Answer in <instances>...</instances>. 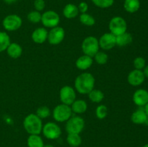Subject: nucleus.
Listing matches in <instances>:
<instances>
[{"label": "nucleus", "mask_w": 148, "mask_h": 147, "mask_svg": "<svg viewBox=\"0 0 148 147\" xmlns=\"http://www.w3.org/2000/svg\"><path fill=\"white\" fill-rule=\"evenodd\" d=\"M99 46L103 50H110L112 49L116 44V36L112 33H105L100 37Z\"/></svg>", "instance_id": "obj_12"}, {"label": "nucleus", "mask_w": 148, "mask_h": 147, "mask_svg": "<svg viewBox=\"0 0 148 147\" xmlns=\"http://www.w3.org/2000/svg\"><path fill=\"white\" fill-rule=\"evenodd\" d=\"M94 59H95V61H96L98 64L103 65L106 64V63H107V61H108V55L106 53H104V52L98 51V53L95 55Z\"/></svg>", "instance_id": "obj_28"}, {"label": "nucleus", "mask_w": 148, "mask_h": 147, "mask_svg": "<svg viewBox=\"0 0 148 147\" xmlns=\"http://www.w3.org/2000/svg\"><path fill=\"white\" fill-rule=\"evenodd\" d=\"M41 22L43 25L46 27H56L60 22L59 15L54 11L49 10L41 14Z\"/></svg>", "instance_id": "obj_8"}, {"label": "nucleus", "mask_w": 148, "mask_h": 147, "mask_svg": "<svg viewBox=\"0 0 148 147\" xmlns=\"http://www.w3.org/2000/svg\"><path fill=\"white\" fill-rule=\"evenodd\" d=\"M23 24V21L20 16L17 14L7 15L3 20L2 25L7 31H14L20 28Z\"/></svg>", "instance_id": "obj_7"}, {"label": "nucleus", "mask_w": 148, "mask_h": 147, "mask_svg": "<svg viewBox=\"0 0 148 147\" xmlns=\"http://www.w3.org/2000/svg\"><path fill=\"white\" fill-rule=\"evenodd\" d=\"M92 63L93 61L92 58L87 55H84L76 61V66L80 70H86L92 66Z\"/></svg>", "instance_id": "obj_17"}, {"label": "nucleus", "mask_w": 148, "mask_h": 147, "mask_svg": "<svg viewBox=\"0 0 148 147\" xmlns=\"http://www.w3.org/2000/svg\"><path fill=\"white\" fill-rule=\"evenodd\" d=\"M99 43L98 39L93 36H88L84 39L82 43V49L85 55L94 57L95 55L99 51Z\"/></svg>", "instance_id": "obj_3"}, {"label": "nucleus", "mask_w": 148, "mask_h": 147, "mask_svg": "<svg viewBox=\"0 0 148 147\" xmlns=\"http://www.w3.org/2000/svg\"><path fill=\"white\" fill-rule=\"evenodd\" d=\"M43 147H54L53 145H50V144H47V145H45Z\"/></svg>", "instance_id": "obj_39"}, {"label": "nucleus", "mask_w": 148, "mask_h": 147, "mask_svg": "<svg viewBox=\"0 0 148 147\" xmlns=\"http://www.w3.org/2000/svg\"><path fill=\"white\" fill-rule=\"evenodd\" d=\"M85 127V120L79 116L71 117L66 124V131L68 133L79 134Z\"/></svg>", "instance_id": "obj_6"}, {"label": "nucleus", "mask_w": 148, "mask_h": 147, "mask_svg": "<svg viewBox=\"0 0 148 147\" xmlns=\"http://www.w3.org/2000/svg\"><path fill=\"white\" fill-rule=\"evenodd\" d=\"M93 4L100 8H108L114 4V0H92Z\"/></svg>", "instance_id": "obj_29"}, {"label": "nucleus", "mask_w": 148, "mask_h": 147, "mask_svg": "<svg viewBox=\"0 0 148 147\" xmlns=\"http://www.w3.org/2000/svg\"><path fill=\"white\" fill-rule=\"evenodd\" d=\"M27 20L32 23H38L41 20V14L40 12L32 11L27 16Z\"/></svg>", "instance_id": "obj_31"}, {"label": "nucleus", "mask_w": 148, "mask_h": 147, "mask_svg": "<svg viewBox=\"0 0 148 147\" xmlns=\"http://www.w3.org/2000/svg\"><path fill=\"white\" fill-rule=\"evenodd\" d=\"M48 31L44 27H39L36 29L32 33V39L36 43L41 44L43 43L48 38Z\"/></svg>", "instance_id": "obj_16"}, {"label": "nucleus", "mask_w": 148, "mask_h": 147, "mask_svg": "<svg viewBox=\"0 0 148 147\" xmlns=\"http://www.w3.org/2000/svg\"><path fill=\"white\" fill-rule=\"evenodd\" d=\"M134 66L135 69L142 70L146 66L145 59L143 57H137L134 60Z\"/></svg>", "instance_id": "obj_33"}, {"label": "nucleus", "mask_w": 148, "mask_h": 147, "mask_svg": "<svg viewBox=\"0 0 148 147\" xmlns=\"http://www.w3.org/2000/svg\"><path fill=\"white\" fill-rule=\"evenodd\" d=\"M23 126L30 135H39L42 131L43 123L41 119L36 114H30L24 119Z\"/></svg>", "instance_id": "obj_2"}, {"label": "nucleus", "mask_w": 148, "mask_h": 147, "mask_svg": "<svg viewBox=\"0 0 148 147\" xmlns=\"http://www.w3.org/2000/svg\"><path fill=\"white\" fill-rule=\"evenodd\" d=\"M78 10L79 12H80L81 13H86V12L88 10V5L86 2L85 1H82V2L79 3V6H78Z\"/></svg>", "instance_id": "obj_35"}, {"label": "nucleus", "mask_w": 148, "mask_h": 147, "mask_svg": "<svg viewBox=\"0 0 148 147\" xmlns=\"http://www.w3.org/2000/svg\"><path fill=\"white\" fill-rule=\"evenodd\" d=\"M89 99L92 102H101L103 99L104 95L99 89H92L89 94H88Z\"/></svg>", "instance_id": "obj_26"}, {"label": "nucleus", "mask_w": 148, "mask_h": 147, "mask_svg": "<svg viewBox=\"0 0 148 147\" xmlns=\"http://www.w3.org/2000/svg\"><path fill=\"white\" fill-rule=\"evenodd\" d=\"M145 76L144 73L142 70H138V69H134L128 75L127 80H128L129 84L133 86H137L141 85L144 82Z\"/></svg>", "instance_id": "obj_13"}, {"label": "nucleus", "mask_w": 148, "mask_h": 147, "mask_svg": "<svg viewBox=\"0 0 148 147\" xmlns=\"http://www.w3.org/2000/svg\"><path fill=\"white\" fill-rule=\"evenodd\" d=\"M64 30L62 27L56 26L51 28V30L49 31L47 40H49V43L50 44L55 46V45H58L62 43V40L64 38Z\"/></svg>", "instance_id": "obj_10"}, {"label": "nucleus", "mask_w": 148, "mask_h": 147, "mask_svg": "<svg viewBox=\"0 0 148 147\" xmlns=\"http://www.w3.org/2000/svg\"><path fill=\"white\" fill-rule=\"evenodd\" d=\"M95 113H96L97 118H99V119H103V118H105L107 116V114H108V108L104 105H99L97 108Z\"/></svg>", "instance_id": "obj_32"}, {"label": "nucleus", "mask_w": 148, "mask_h": 147, "mask_svg": "<svg viewBox=\"0 0 148 147\" xmlns=\"http://www.w3.org/2000/svg\"><path fill=\"white\" fill-rule=\"evenodd\" d=\"M95 78L90 73H82L76 78L75 86L79 93L85 95L89 94L93 89Z\"/></svg>", "instance_id": "obj_1"}, {"label": "nucleus", "mask_w": 148, "mask_h": 147, "mask_svg": "<svg viewBox=\"0 0 148 147\" xmlns=\"http://www.w3.org/2000/svg\"><path fill=\"white\" fill-rule=\"evenodd\" d=\"M127 29V22L123 17L117 16V17H113L110 21L109 30L111 33H112L115 36H118L126 33Z\"/></svg>", "instance_id": "obj_5"}, {"label": "nucleus", "mask_w": 148, "mask_h": 147, "mask_svg": "<svg viewBox=\"0 0 148 147\" xmlns=\"http://www.w3.org/2000/svg\"><path fill=\"white\" fill-rule=\"evenodd\" d=\"M66 141L69 146L72 147H77L82 143V139L79 134L77 133H68Z\"/></svg>", "instance_id": "obj_25"}, {"label": "nucleus", "mask_w": 148, "mask_h": 147, "mask_svg": "<svg viewBox=\"0 0 148 147\" xmlns=\"http://www.w3.org/2000/svg\"><path fill=\"white\" fill-rule=\"evenodd\" d=\"M51 111L48 107L46 106H41L40 108H38L36 110V115L40 118V119H43V118H46L50 115Z\"/></svg>", "instance_id": "obj_30"}, {"label": "nucleus", "mask_w": 148, "mask_h": 147, "mask_svg": "<svg viewBox=\"0 0 148 147\" xmlns=\"http://www.w3.org/2000/svg\"><path fill=\"white\" fill-rule=\"evenodd\" d=\"M133 102L138 107H145L148 102V92L146 89H137L133 95Z\"/></svg>", "instance_id": "obj_14"}, {"label": "nucleus", "mask_w": 148, "mask_h": 147, "mask_svg": "<svg viewBox=\"0 0 148 147\" xmlns=\"http://www.w3.org/2000/svg\"><path fill=\"white\" fill-rule=\"evenodd\" d=\"M124 10L130 13H134L140 7V0H125L124 3Z\"/></svg>", "instance_id": "obj_22"}, {"label": "nucleus", "mask_w": 148, "mask_h": 147, "mask_svg": "<svg viewBox=\"0 0 148 147\" xmlns=\"http://www.w3.org/2000/svg\"><path fill=\"white\" fill-rule=\"evenodd\" d=\"M59 97L62 103L71 105L75 101L76 94L72 86H64L61 89Z\"/></svg>", "instance_id": "obj_11"}, {"label": "nucleus", "mask_w": 148, "mask_h": 147, "mask_svg": "<svg viewBox=\"0 0 148 147\" xmlns=\"http://www.w3.org/2000/svg\"><path fill=\"white\" fill-rule=\"evenodd\" d=\"M28 147H43V139L38 135H30L27 138Z\"/></svg>", "instance_id": "obj_23"}, {"label": "nucleus", "mask_w": 148, "mask_h": 147, "mask_svg": "<svg viewBox=\"0 0 148 147\" xmlns=\"http://www.w3.org/2000/svg\"><path fill=\"white\" fill-rule=\"evenodd\" d=\"M79 21L87 26H92L95 24V20L92 16L87 13H82L79 16Z\"/></svg>", "instance_id": "obj_27"}, {"label": "nucleus", "mask_w": 148, "mask_h": 147, "mask_svg": "<svg viewBox=\"0 0 148 147\" xmlns=\"http://www.w3.org/2000/svg\"><path fill=\"white\" fill-rule=\"evenodd\" d=\"M34 7L36 11L40 12L44 10L45 8V1L44 0H35Z\"/></svg>", "instance_id": "obj_34"}, {"label": "nucleus", "mask_w": 148, "mask_h": 147, "mask_svg": "<svg viewBox=\"0 0 148 147\" xmlns=\"http://www.w3.org/2000/svg\"><path fill=\"white\" fill-rule=\"evenodd\" d=\"M132 36L130 33H124L123 34L116 36V44L120 47L128 46L132 42Z\"/></svg>", "instance_id": "obj_20"}, {"label": "nucleus", "mask_w": 148, "mask_h": 147, "mask_svg": "<svg viewBox=\"0 0 148 147\" xmlns=\"http://www.w3.org/2000/svg\"><path fill=\"white\" fill-rule=\"evenodd\" d=\"M144 108H145V111L146 114H147V116H148V102H147V105L144 107Z\"/></svg>", "instance_id": "obj_38"}, {"label": "nucleus", "mask_w": 148, "mask_h": 147, "mask_svg": "<svg viewBox=\"0 0 148 147\" xmlns=\"http://www.w3.org/2000/svg\"><path fill=\"white\" fill-rule=\"evenodd\" d=\"M71 105H72L71 109H72V112L77 114L84 113L88 108V105H87L86 102L83 99L75 100Z\"/></svg>", "instance_id": "obj_21"}, {"label": "nucleus", "mask_w": 148, "mask_h": 147, "mask_svg": "<svg viewBox=\"0 0 148 147\" xmlns=\"http://www.w3.org/2000/svg\"><path fill=\"white\" fill-rule=\"evenodd\" d=\"M42 131L46 138L51 140L59 138L62 134L60 127L53 122H49L45 124L42 128Z\"/></svg>", "instance_id": "obj_9"}, {"label": "nucleus", "mask_w": 148, "mask_h": 147, "mask_svg": "<svg viewBox=\"0 0 148 147\" xmlns=\"http://www.w3.org/2000/svg\"><path fill=\"white\" fill-rule=\"evenodd\" d=\"M10 37L5 32L0 31V53L7 50L10 44Z\"/></svg>", "instance_id": "obj_24"}, {"label": "nucleus", "mask_w": 148, "mask_h": 147, "mask_svg": "<svg viewBox=\"0 0 148 147\" xmlns=\"http://www.w3.org/2000/svg\"><path fill=\"white\" fill-rule=\"evenodd\" d=\"M143 69H144V71H143V73H144L145 76L148 78V66H146Z\"/></svg>", "instance_id": "obj_36"}, {"label": "nucleus", "mask_w": 148, "mask_h": 147, "mask_svg": "<svg viewBox=\"0 0 148 147\" xmlns=\"http://www.w3.org/2000/svg\"><path fill=\"white\" fill-rule=\"evenodd\" d=\"M147 115L145 111L144 107H139L138 109L134 111L131 117V120L135 124H145L147 118Z\"/></svg>", "instance_id": "obj_15"}, {"label": "nucleus", "mask_w": 148, "mask_h": 147, "mask_svg": "<svg viewBox=\"0 0 148 147\" xmlns=\"http://www.w3.org/2000/svg\"><path fill=\"white\" fill-rule=\"evenodd\" d=\"M7 54L12 59H17L21 56L23 53V48L19 44L16 43H12L9 45L7 48Z\"/></svg>", "instance_id": "obj_18"}, {"label": "nucleus", "mask_w": 148, "mask_h": 147, "mask_svg": "<svg viewBox=\"0 0 148 147\" xmlns=\"http://www.w3.org/2000/svg\"><path fill=\"white\" fill-rule=\"evenodd\" d=\"M78 14H79L78 7L73 4H66L63 10V14L66 18H75L78 15Z\"/></svg>", "instance_id": "obj_19"}, {"label": "nucleus", "mask_w": 148, "mask_h": 147, "mask_svg": "<svg viewBox=\"0 0 148 147\" xmlns=\"http://www.w3.org/2000/svg\"><path fill=\"white\" fill-rule=\"evenodd\" d=\"M72 110L69 105L61 104L53 109V117L57 122H65L72 117Z\"/></svg>", "instance_id": "obj_4"}, {"label": "nucleus", "mask_w": 148, "mask_h": 147, "mask_svg": "<svg viewBox=\"0 0 148 147\" xmlns=\"http://www.w3.org/2000/svg\"><path fill=\"white\" fill-rule=\"evenodd\" d=\"M144 125H147V126H148V117H147V120H146V121H145V124H144Z\"/></svg>", "instance_id": "obj_40"}, {"label": "nucleus", "mask_w": 148, "mask_h": 147, "mask_svg": "<svg viewBox=\"0 0 148 147\" xmlns=\"http://www.w3.org/2000/svg\"><path fill=\"white\" fill-rule=\"evenodd\" d=\"M3 1H4V2L6 3V4H13V3L16 2V1H17V0H3Z\"/></svg>", "instance_id": "obj_37"}, {"label": "nucleus", "mask_w": 148, "mask_h": 147, "mask_svg": "<svg viewBox=\"0 0 148 147\" xmlns=\"http://www.w3.org/2000/svg\"><path fill=\"white\" fill-rule=\"evenodd\" d=\"M143 147H148V144H145V145Z\"/></svg>", "instance_id": "obj_41"}]
</instances>
